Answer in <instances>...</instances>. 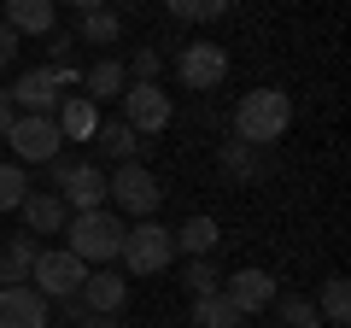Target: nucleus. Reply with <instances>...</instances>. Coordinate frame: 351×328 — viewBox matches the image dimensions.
<instances>
[{"label":"nucleus","instance_id":"nucleus-1","mask_svg":"<svg viewBox=\"0 0 351 328\" xmlns=\"http://www.w3.org/2000/svg\"><path fill=\"white\" fill-rule=\"evenodd\" d=\"M287 124H293V94H287V89L263 82V89L240 94V106H234V141L269 152L281 135H287Z\"/></svg>","mask_w":351,"mask_h":328},{"label":"nucleus","instance_id":"nucleus-2","mask_svg":"<svg viewBox=\"0 0 351 328\" xmlns=\"http://www.w3.org/2000/svg\"><path fill=\"white\" fill-rule=\"evenodd\" d=\"M123 217L117 211H71V223H64V246H71L82 264H112L117 246H123Z\"/></svg>","mask_w":351,"mask_h":328},{"label":"nucleus","instance_id":"nucleus-3","mask_svg":"<svg viewBox=\"0 0 351 328\" xmlns=\"http://www.w3.org/2000/svg\"><path fill=\"white\" fill-rule=\"evenodd\" d=\"M117 258L129 264V276H158V270L176 264V240L164 223H152V217H141V223L123 229V246H117Z\"/></svg>","mask_w":351,"mask_h":328},{"label":"nucleus","instance_id":"nucleus-4","mask_svg":"<svg viewBox=\"0 0 351 328\" xmlns=\"http://www.w3.org/2000/svg\"><path fill=\"white\" fill-rule=\"evenodd\" d=\"M47 176H53V194L64 200V211H100L106 205V170L100 164H88V159L76 164V159L59 152V159L47 164Z\"/></svg>","mask_w":351,"mask_h":328},{"label":"nucleus","instance_id":"nucleus-5","mask_svg":"<svg viewBox=\"0 0 351 328\" xmlns=\"http://www.w3.org/2000/svg\"><path fill=\"white\" fill-rule=\"evenodd\" d=\"M106 200L117 205V217H152L164 205V188L158 176H152L147 164H117V176H106Z\"/></svg>","mask_w":351,"mask_h":328},{"label":"nucleus","instance_id":"nucleus-6","mask_svg":"<svg viewBox=\"0 0 351 328\" xmlns=\"http://www.w3.org/2000/svg\"><path fill=\"white\" fill-rule=\"evenodd\" d=\"M6 141H12L18 164H53V159L64 152L59 124H53V117H41V112H18V124L6 129Z\"/></svg>","mask_w":351,"mask_h":328},{"label":"nucleus","instance_id":"nucleus-7","mask_svg":"<svg viewBox=\"0 0 351 328\" xmlns=\"http://www.w3.org/2000/svg\"><path fill=\"white\" fill-rule=\"evenodd\" d=\"M170 117H176V106H170V94H164L158 82H129L123 89V124L135 129V135H164Z\"/></svg>","mask_w":351,"mask_h":328},{"label":"nucleus","instance_id":"nucleus-8","mask_svg":"<svg viewBox=\"0 0 351 328\" xmlns=\"http://www.w3.org/2000/svg\"><path fill=\"white\" fill-rule=\"evenodd\" d=\"M29 281H36V293H41V299H71V293H82L88 264L71 253V246H59V253H41V258H36Z\"/></svg>","mask_w":351,"mask_h":328},{"label":"nucleus","instance_id":"nucleus-9","mask_svg":"<svg viewBox=\"0 0 351 328\" xmlns=\"http://www.w3.org/2000/svg\"><path fill=\"white\" fill-rule=\"evenodd\" d=\"M176 76H182V89L211 94V89H223V76H228V53L217 41H188L176 53Z\"/></svg>","mask_w":351,"mask_h":328},{"label":"nucleus","instance_id":"nucleus-10","mask_svg":"<svg viewBox=\"0 0 351 328\" xmlns=\"http://www.w3.org/2000/svg\"><path fill=\"white\" fill-rule=\"evenodd\" d=\"M223 299L234 305L240 316H258V311L276 305V276H269V270H234V276L223 281Z\"/></svg>","mask_w":351,"mask_h":328},{"label":"nucleus","instance_id":"nucleus-11","mask_svg":"<svg viewBox=\"0 0 351 328\" xmlns=\"http://www.w3.org/2000/svg\"><path fill=\"white\" fill-rule=\"evenodd\" d=\"M6 100H12L18 112H41V117H53V106H59L64 94H59V82H53L47 65H36V71H24L12 89H6Z\"/></svg>","mask_w":351,"mask_h":328},{"label":"nucleus","instance_id":"nucleus-12","mask_svg":"<svg viewBox=\"0 0 351 328\" xmlns=\"http://www.w3.org/2000/svg\"><path fill=\"white\" fill-rule=\"evenodd\" d=\"M47 305L29 281H18V288H0V328H47Z\"/></svg>","mask_w":351,"mask_h":328},{"label":"nucleus","instance_id":"nucleus-13","mask_svg":"<svg viewBox=\"0 0 351 328\" xmlns=\"http://www.w3.org/2000/svg\"><path fill=\"white\" fill-rule=\"evenodd\" d=\"M76 299H82L88 316H117V305L129 299V276H117V270H88Z\"/></svg>","mask_w":351,"mask_h":328},{"label":"nucleus","instance_id":"nucleus-14","mask_svg":"<svg viewBox=\"0 0 351 328\" xmlns=\"http://www.w3.org/2000/svg\"><path fill=\"white\" fill-rule=\"evenodd\" d=\"M0 24L12 36H53L59 30V6L53 0H6V18Z\"/></svg>","mask_w":351,"mask_h":328},{"label":"nucleus","instance_id":"nucleus-15","mask_svg":"<svg viewBox=\"0 0 351 328\" xmlns=\"http://www.w3.org/2000/svg\"><path fill=\"white\" fill-rule=\"evenodd\" d=\"M53 124H59L64 141H94V129H100V106L88 100V94H64V100L53 106Z\"/></svg>","mask_w":351,"mask_h":328},{"label":"nucleus","instance_id":"nucleus-16","mask_svg":"<svg viewBox=\"0 0 351 328\" xmlns=\"http://www.w3.org/2000/svg\"><path fill=\"white\" fill-rule=\"evenodd\" d=\"M18 211H24V229H29V235H59V229L71 223V211H64V200H59L53 188H47V194H36V188H29Z\"/></svg>","mask_w":351,"mask_h":328},{"label":"nucleus","instance_id":"nucleus-17","mask_svg":"<svg viewBox=\"0 0 351 328\" xmlns=\"http://www.w3.org/2000/svg\"><path fill=\"white\" fill-rule=\"evenodd\" d=\"M36 258H41V246H36V235H6V246H0V288H18V281H29V270H36Z\"/></svg>","mask_w":351,"mask_h":328},{"label":"nucleus","instance_id":"nucleus-18","mask_svg":"<svg viewBox=\"0 0 351 328\" xmlns=\"http://www.w3.org/2000/svg\"><path fill=\"white\" fill-rule=\"evenodd\" d=\"M217 164H223V176H234V182H263L269 176V159H263L258 147H246V141H234V135L217 147Z\"/></svg>","mask_w":351,"mask_h":328},{"label":"nucleus","instance_id":"nucleus-19","mask_svg":"<svg viewBox=\"0 0 351 328\" xmlns=\"http://www.w3.org/2000/svg\"><path fill=\"white\" fill-rule=\"evenodd\" d=\"M94 141H100V152H106L112 164H141V147H147L123 117H117V124H100V129H94Z\"/></svg>","mask_w":351,"mask_h":328},{"label":"nucleus","instance_id":"nucleus-20","mask_svg":"<svg viewBox=\"0 0 351 328\" xmlns=\"http://www.w3.org/2000/svg\"><path fill=\"white\" fill-rule=\"evenodd\" d=\"M170 240H176V253H188V258H211L223 229H217V217H188L182 229H170Z\"/></svg>","mask_w":351,"mask_h":328},{"label":"nucleus","instance_id":"nucleus-21","mask_svg":"<svg viewBox=\"0 0 351 328\" xmlns=\"http://www.w3.org/2000/svg\"><path fill=\"white\" fill-rule=\"evenodd\" d=\"M88 100L100 106V100H123V89H129V71H123V59H100L94 71H88Z\"/></svg>","mask_w":351,"mask_h":328},{"label":"nucleus","instance_id":"nucleus-22","mask_svg":"<svg viewBox=\"0 0 351 328\" xmlns=\"http://www.w3.org/2000/svg\"><path fill=\"white\" fill-rule=\"evenodd\" d=\"M246 316L234 311V305L223 299V293H205V299H193V328H240Z\"/></svg>","mask_w":351,"mask_h":328},{"label":"nucleus","instance_id":"nucleus-23","mask_svg":"<svg viewBox=\"0 0 351 328\" xmlns=\"http://www.w3.org/2000/svg\"><path fill=\"white\" fill-rule=\"evenodd\" d=\"M276 316H281V328H322V311L304 293H276Z\"/></svg>","mask_w":351,"mask_h":328},{"label":"nucleus","instance_id":"nucleus-24","mask_svg":"<svg viewBox=\"0 0 351 328\" xmlns=\"http://www.w3.org/2000/svg\"><path fill=\"white\" fill-rule=\"evenodd\" d=\"M117 36H123V18H117L112 6H100V12H82V41H88V47H112Z\"/></svg>","mask_w":351,"mask_h":328},{"label":"nucleus","instance_id":"nucleus-25","mask_svg":"<svg viewBox=\"0 0 351 328\" xmlns=\"http://www.w3.org/2000/svg\"><path fill=\"white\" fill-rule=\"evenodd\" d=\"M182 288H188L193 299H205V293H223V270H217L211 258H188V264H182Z\"/></svg>","mask_w":351,"mask_h":328},{"label":"nucleus","instance_id":"nucleus-26","mask_svg":"<svg viewBox=\"0 0 351 328\" xmlns=\"http://www.w3.org/2000/svg\"><path fill=\"white\" fill-rule=\"evenodd\" d=\"M322 316H328L334 328L351 323V288H346V276H328V281H322Z\"/></svg>","mask_w":351,"mask_h":328},{"label":"nucleus","instance_id":"nucleus-27","mask_svg":"<svg viewBox=\"0 0 351 328\" xmlns=\"http://www.w3.org/2000/svg\"><path fill=\"white\" fill-rule=\"evenodd\" d=\"M24 194H29V170L24 164H0V211H18L24 205Z\"/></svg>","mask_w":351,"mask_h":328},{"label":"nucleus","instance_id":"nucleus-28","mask_svg":"<svg viewBox=\"0 0 351 328\" xmlns=\"http://www.w3.org/2000/svg\"><path fill=\"white\" fill-rule=\"evenodd\" d=\"M170 18H188V24H211V18L228 12V0H164Z\"/></svg>","mask_w":351,"mask_h":328},{"label":"nucleus","instance_id":"nucleus-29","mask_svg":"<svg viewBox=\"0 0 351 328\" xmlns=\"http://www.w3.org/2000/svg\"><path fill=\"white\" fill-rule=\"evenodd\" d=\"M123 71H135V82H158V71H164V53H158V47H135V59H129Z\"/></svg>","mask_w":351,"mask_h":328},{"label":"nucleus","instance_id":"nucleus-30","mask_svg":"<svg viewBox=\"0 0 351 328\" xmlns=\"http://www.w3.org/2000/svg\"><path fill=\"white\" fill-rule=\"evenodd\" d=\"M71 53H76V36L53 30V36H47V65H71Z\"/></svg>","mask_w":351,"mask_h":328},{"label":"nucleus","instance_id":"nucleus-31","mask_svg":"<svg viewBox=\"0 0 351 328\" xmlns=\"http://www.w3.org/2000/svg\"><path fill=\"white\" fill-rule=\"evenodd\" d=\"M18 59V36H12V30H6V24H0V71H6V65H12Z\"/></svg>","mask_w":351,"mask_h":328},{"label":"nucleus","instance_id":"nucleus-32","mask_svg":"<svg viewBox=\"0 0 351 328\" xmlns=\"http://www.w3.org/2000/svg\"><path fill=\"white\" fill-rule=\"evenodd\" d=\"M12 124H18V106L0 94V141H6V129H12Z\"/></svg>","mask_w":351,"mask_h":328},{"label":"nucleus","instance_id":"nucleus-33","mask_svg":"<svg viewBox=\"0 0 351 328\" xmlns=\"http://www.w3.org/2000/svg\"><path fill=\"white\" fill-rule=\"evenodd\" d=\"M59 311H64V323H82V316H88V311H82V299H76V293H71V299H59Z\"/></svg>","mask_w":351,"mask_h":328},{"label":"nucleus","instance_id":"nucleus-34","mask_svg":"<svg viewBox=\"0 0 351 328\" xmlns=\"http://www.w3.org/2000/svg\"><path fill=\"white\" fill-rule=\"evenodd\" d=\"M76 328H123V323H117V316H82Z\"/></svg>","mask_w":351,"mask_h":328},{"label":"nucleus","instance_id":"nucleus-35","mask_svg":"<svg viewBox=\"0 0 351 328\" xmlns=\"http://www.w3.org/2000/svg\"><path fill=\"white\" fill-rule=\"evenodd\" d=\"M71 6H76V18H82V12H100L106 0H71Z\"/></svg>","mask_w":351,"mask_h":328},{"label":"nucleus","instance_id":"nucleus-36","mask_svg":"<svg viewBox=\"0 0 351 328\" xmlns=\"http://www.w3.org/2000/svg\"><path fill=\"white\" fill-rule=\"evenodd\" d=\"M328 328H334V323H328Z\"/></svg>","mask_w":351,"mask_h":328},{"label":"nucleus","instance_id":"nucleus-37","mask_svg":"<svg viewBox=\"0 0 351 328\" xmlns=\"http://www.w3.org/2000/svg\"><path fill=\"white\" fill-rule=\"evenodd\" d=\"M47 328H53V323H47Z\"/></svg>","mask_w":351,"mask_h":328}]
</instances>
